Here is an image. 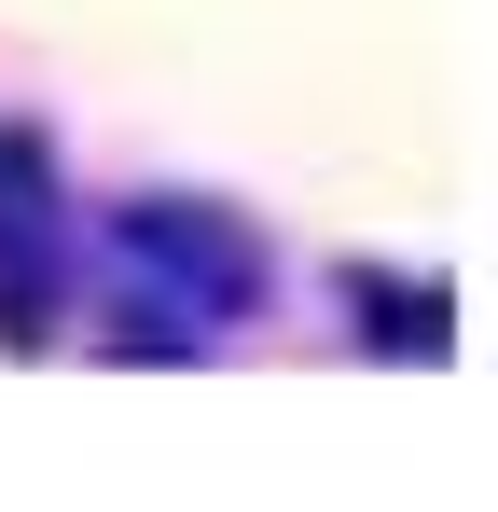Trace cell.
<instances>
[{
  "label": "cell",
  "mask_w": 498,
  "mask_h": 512,
  "mask_svg": "<svg viewBox=\"0 0 498 512\" xmlns=\"http://www.w3.org/2000/svg\"><path fill=\"white\" fill-rule=\"evenodd\" d=\"M56 291H70V194L42 125H0V346H56Z\"/></svg>",
  "instance_id": "7a4b0ae2"
},
{
  "label": "cell",
  "mask_w": 498,
  "mask_h": 512,
  "mask_svg": "<svg viewBox=\"0 0 498 512\" xmlns=\"http://www.w3.org/2000/svg\"><path fill=\"white\" fill-rule=\"evenodd\" d=\"M360 319H374V346H443V291H360Z\"/></svg>",
  "instance_id": "3957f363"
},
{
  "label": "cell",
  "mask_w": 498,
  "mask_h": 512,
  "mask_svg": "<svg viewBox=\"0 0 498 512\" xmlns=\"http://www.w3.org/2000/svg\"><path fill=\"white\" fill-rule=\"evenodd\" d=\"M111 263H125V291H139V319H166L180 346H208L222 319L263 305V236H249L222 194H139V208H111Z\"/></svg>",
  "instance_id": "6da1fadb"
}]
</instances>
